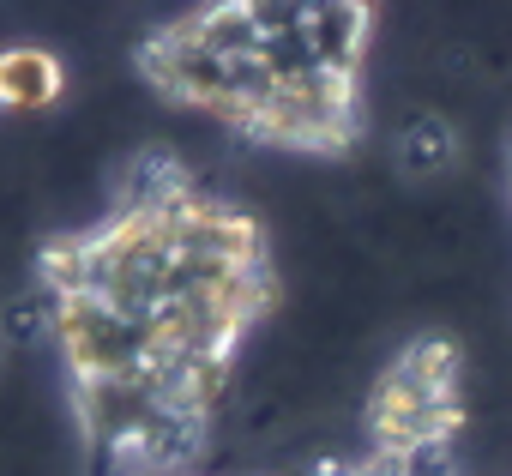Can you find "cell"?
Listing matches in <instances>:
<instances>
[{
    "instance_id": "obj_1",
    "label": "cell",
    "mask_w": 512,
    "mask_h": 476,
    "mask_svg": "<svg viewBox=\"0 0 512 476\" xmlns=\"http://www.w3.org/2000/svg\"><path fill=\"white\" fill-rule=\"evenodd\" d=\"M278 302L266 223L169 151L37 248V320L91 476H193L247 338Z\"/></svg>"
},
{
    "instance_id": "obj_2",
    "label": "cell",
    "mask_w": 512,
    "mask_h": 476,
    "mask_svg": "<svg viewBox=\"0 0 512 476\" xmlns=\"http://www.w3.org/2000/svg\"><path fill=\"white\" fill-rule=\"evenodd\" d=\"M368 49L362 0H217L145 31L133 67L169 109L247 145L350 157L368 133Z\"/></svg>"
},
{
    "instance_id": "obj_3",
    "label": "cell",
    "mask_w": 512,
    "mask_h": 476,
    "mask_svg": "<svg viewBox=\"0 0 512 476\" xmlns=\"http://www.w3.org/2000/svg\"><path fill=\"white\" fill-rule=\"evenodd\" d=\"M458 440H464V356L446 332H416L374 374L362 404V440L290 476H470Z\"/></svg>"
},
{
    "instance_id": "obj_4",
    "label": "cell",
    "mask_w": 512,
    "mask_h": 476,
    "mask_svg": "<svg viewBox=\"0 0 512 476\" xmlns=\"http://www.w3.org/2000/svg\"><path fill=\"white\" fill-rule=\"evenodd\" d=\"M67 97V61L43 43H0V115H43Z\"/></svg>"
},
{
    "instance_id": "obj_5",
    "label": "cell",
    "mask_w": 512,
    "mask_h": 476,
    "mask_svg": "<svg viewBox=\"0 0 512 476\" xmlns=\"http://www.w3.org/2000/svg\"><path fill=\"white\" fill-rule=\"evenodd\" d=\"M506 193H512V145H506Z\"/></svg>"
},
{
    "instance_id": "obj_6",
    "label": "cell",
    "mask_w": 512,
    "mask_h": 476,
    "mask_svg": "<svg viewBox=\"0 0 512 476\" xmlns=\"http://www.w3.org/2000/svg\"><path fill=\"white\" fill-rule=\"evenodd\" d=\"M0 374H7V344H0Z\"/></svg>"
}]
</instances>
